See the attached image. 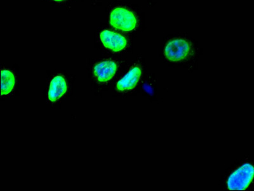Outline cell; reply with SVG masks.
Returning <instances> with one entry per match:
<instances>
[{
	"instance_id": "1",
	"label": "cell",
	"mask_w": 254,
	"mask_h": 191,
	"mask_svg": "<svg viewBox=\"0 0 254 191\" xmlns=\"http://www.w3.org/2000/svg\"><path fill=\"white\" fill-rule=\"evenodd\" d=\"M254 177V166L250 163H246L229 177L227 185L230 190H246L253 181Z\"/></svg>"
},
{
	"instance_id": "2",
	"label": "cell",
	"mask_w": 254,
	"mask_h": 191,
	"mask_svg": "<svg viewBox=\"0 0 254 191\" xmlns=\"http://www.w3.org/2000/svg\"><path fill=\"white\" fill-rule=\"evenodd\" d=\"M110 24L115 28L124 31H131L135 28L137 19L134 13L128 9L117 7L110 15Z\"/></svg>"
},
{
	"instance_id": "3",
	"label": "cell",
	"mask_w": 254,
	"mask_h": 191,
	"mask_svg": "<svg viewBox=\"0 0 254 191\" xmlns=\"http://www.w3.org/2000/svg\"><path fill=\"white\" fill-rule=\"evenodd\" d=\"M190 52V43L185 39L178 38L167 43L165 56L172 62H179L187 58Z\"/></svg>"
},
{
	"instance_id": "4",
	"label": "cell",
	"mask_w": 254,
	"mask_h": 191,
	"mask_svg": "<svg viewBox=\"0 0 254 191\" xmlns=\"http://www.w3.org/2000/svg\"><path fill=\"white\" fill-rule=\"evenodd\" d=\"M100 39L104 47L113 52L123 51L127 46V40L124 36L110 30L102 32Z\"/></svg>"
},
{
	"instance_id": "5",
	"label": "cell",
	"mask_w": 254,
	"mask_h": 191,
	"mask_svg": "<svg viewBox=\"0 0 254 191\" xmlns=\"http://www.w3.org/2000/svg\"><path fill=\"white\" fill-rule=\"evenodd\" d=\"M117 70V64L111 60L102 61L95 64L94 67V76L101 83L110 81L114 77Z\"/></svg>"
},
{
	"instance_id": "6",
	"label": "cell",
	"mask_w": 254,
	"mask_h": 191,
	"mask_svg": "<svg viewBox=\"0 0 254 191\" xmlns=\"http://www.w3.org/2000/svg\"><path fill=\"white\" fill-rule=\"evenodd\" d=\"M67 85L65 79L61 75H58L52 79L50 83L48 98L51 102L60 99L67 92Z\"/></svg>"
},
{
	"instance_id": "7",
	"label": "cell",
	"mask_w": 254,
	"mask_h": 191,
	"mask_svg": "<svg viewBox=\"0 0 254 191\" xmlns=\"http://www.w3.org/2000/svg\"><path fill=\"white\" fill-rule=\"evenodd\" d=\"M141 74V70L139 67L132 68L123 78L118 82L117 89L120 92L133 89L139 82Z\"/></svg>"
},
{
	"instance_id": "8",
	"label": "cell",
	"mask_w": 254,
	"mask_h": 191,
	"mask_svg": "<svg viewBox=\"0 0 254 191\" xmlns=\"http://www.w3.org/2000/svg\"><path fill=\"white\" fill-rule=\"evenodd\" d=\"M1 81V96L10 94L15 83V76L13 72L8 69L2 70Z\"/></svg>"
},
{
	"instance_id": "9",
	"label": "cell",
	"mask_w": 254,
	"mask_h": 191,
	"mask_svg": "<svg viewBox=\"0 0 254 191\" xmlns=\"http://www.w3.org/2000/svg\"><path fill=\"white\" fill-rule=\"evenodd\" d=\"M53 1H63V0H53Z\"/></svg>"
}]
</instances>
